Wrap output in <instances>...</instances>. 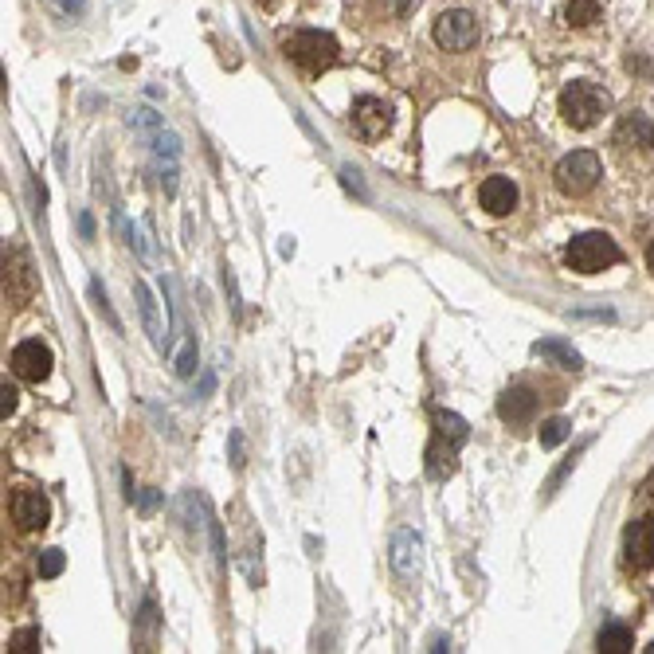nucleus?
Instances as JSON below:
<instances>
[{
    "label": "nucleus",
    "mask_w": 654,
    "mask_h": 654,
    "mask_svg": "<svg viewBox=\"0 0 654 654\" xmlns=\"http://www.w3.org/2000/svg\"><path fill=\"white\" fill-rule=\"evenodd\" d=\"M282 51H286V59L302 71V75H322L329 71L337 59H341V51H337V40L329 36V32H314V28H302V32H294V36H286L282 40Z\"/></svg>",
    "instance_id": "1"
},
{
    "label": "nucleus",
    "mask_w": 654,
    "mask_h": 654,
    "mask_svg": "<svg viewBox=\"0 0 654 654\" xmlns=\"http://www.w3.org/2000/svg\"><path fill=\"white\" fill-rule=\"evenodd\" d=\"M470 427L463 416L455 412H435V435H431V447H427V474L431 478H447L455 470V455L459 447L467 443Z\"/></svg>",
    "instance_id": "2"
},
{
    "label": "nucleus",
    "mask_w": 654,
    "mask_h": 654,
    "mask_svg": "<svg viewBox=\"0 0 654 654\" xmlns=\"http://www.w3.org/2000/svg\"><path fill=\"white\" fill-rule=\"evenodd\" d=\"M611 110V94L588 79L580 83H568L561 91V118L572 130H592L604 114Z\"/></svg>",
    "instance_id": "3"
},
{
    "label": "nucleus",
    "mask_w": 654,
    "mask_h": 654,
    "mask_svg": "<svg viewBox=\"0 0 654 654\" xmlns=\"http://www.w3.org/2000/svg\"><path fill=\"white\" fill-rule=\"evenodd\" d=\"M564 263L572 271H580V275H600V271L619 263V247H615V239L608 232H584L568 243Z\"/></svg>",
    "instance_id": "4"
},
{
    "label": "nucleus",
    "mask_w": 654,
    "mask_h": 654,
    "mask_svg": "<svg viewBox=\"0 0 654 654\" xmlns=\"http://www.w3.org/2000/svg\"><path fill=\"white\" fill-rule=\"evenodd\" d=\"M600 177H604V165H600V157L592 149H576V153H568L561 165H557V188H561L564 196L592 192Z\"/></svg>",
    "instance_id": "5"
},
{
    "label": "nucleus",
    "mask_w": 654,
    "mask_h": 654,
    "mask_svg": "<svg viewBox=\"0 0 654 654\" xmlns=\"http://www.w3.org/2000/svg\"><path fill=\"white\" fill-rule=\"evenodd\" d=\"M478 40V20L463 12V8H451L435 20V44L443 51H467Z\"/></svg>",
    "instance_id": "6"
},
{
    "label": "nucleus",
    "mask_w": 654,
    "mask_h": 654,
    "mask_svg": "<svg viewBox=\"0 0 654 654\" xmlns=\"http://www.w3.org/2000/svg\"><path fill=\"white\" fill-rule=\"evenodd\" d=\"M353 130H357V138L380 141L392 130V106L384 98H373V94L357 98L353 102Z\"/></svg>",
    "instance_id": "7"
},
{
    "label": "nucleus",
    "mask_w": 654,
    "mask_h": 654,
    "mask_svg": "<svg viewBox=\"0 0 654 654\" xmlns=\"http://www.w3.org/2000/svg\"><path fill=\"white\" fill-rule=\"evenodd\" d=\"M623 564L631 572H647L654 564V517H639L623 533Z\"/></svg>",
    "instance_id": "8"
},
{
    "label": "nucleus",
    "mask_w": 654,
    "mask_h": 654,
    "mask_svg": "<svg viewBox=\"0 0 654 654\" xmlns=\"http://www.w3.org/2000/svg\"><path fill=\"white\" fill-rule=\"evenodd\" d=\"M8 514L16 521V529L20 533H36V529H44L47 517H51V506H47V498L40 490H12V498H8Z\"/></svg>",
    "instance_id": "9"
},
{
    "label": "nucleus",
    "mask_w": 654,
    "mask_h": 654,
    "mask_svg": "<svg viewBox=\"0 0 654 654\" xmlns=\"http://www.w3.org/2000/svg\"><path fill=\"white\" fill-rule=\"evenodd\" d=\"M12 373L20 376V380H28V384L47 380L51 376V349H47L44 341H20L12 349Z\"/></svg>",
    "instance_id": "10"
},
{
    "label": "nucleus",
    "mask_w": 654,
    "mask_h": 654,
    "mask_svg": "<svg viewBox=\"0 0 654 654\" xmlns=\"http://www.w3.org/2000/svg\"><path fill=\"white\" fill-rule=\"evenodd\" d=\"M4 290L12 294V298H32V290H36V275H32V263H28V255L24 251H4Z\"/></svg>",
    "instance_id": "11"
},
{
    "label": "nucleus",
    "mask_w": 654,
    "mask_h": 654,
    "mask_svg": "<svg viewBox=\"0 0 654 654\" xmlns=\"http://www.w3.org/2000/svg\"><path fill=\"white\" fill-rule=\"evenodd\" d=\"M498 416L510 423V427H525V423L537 416V396L525 388V384H514L498 396Z\"/></svg>",
    "instance_id": "12"
},
{
    "label": "nucleus",
    "mask_w": 654,
    "mask_h": 654,
    "mask_svg": "<svg viewBox=\"0 0 654 654\" xmlns=\"http://www.w3.org/2000/svg\"><path fill=\"white\" fill-rule=\"evenodd\" d=\"M478 200L490 216H510L517 208V188L510 177H486L482 188H478Z\"/></svg>",
    "instance_id": "13"
},
{
    "label": "nucleus",
    "mask_w": 654,
    "mask_h": 654,
    "mask_svg": "<svg viewBox=\"0 0 654 654\" xmlns=\"http://www.w3.org/2000/svg\"><path fill=\"white\" fill-rule=\"evenodd\" d=\"M423 561V541L416 529H400L396 537H392V568L400 572V576H412Z\"/></svg>",
    "instance_id": "14"
},
{
    "label": "nucleus",
    "mask_w": 654,
    "mask_h": 654,
    "mask_svg": "<svg viewBox=\"0 0 654 654\" xmlns=\"http://www.w3.org/2000/svg\"><path fill=\"white\" fill-rule=\"evenodd\" d=\"M615 145L619 149H651L654 126L647 114H623V122L615 126Z\"/></svg>",
    "instance_id": "15"
},
{
    "label": "nucleus",
    "mask_w": 654,
    "mask_h": 654,
    "mask_svg": "<svg viewBox=\"0 0 654 654\" xmlns=\"http://www.w3.org/2000/svg\"><path fill=\"white\" fill-rule=\"evenodd\" d=\"M134 294H138V310L141 322H145V333L157 349H165V329H161V318H157V302H153V290L145 282H134Z\"/></svg>",
    "instance_id": "16"
},
{
    "label": "nucleus",
    "mask_w": 654,
    "mask_h": 654,
    "mask_svg": "<svg viewBox=\"0 0 654 654\" xmlns=\"http://www.w3.org/2000/svg\"><path fill=\"white\" fill-rule=\"evenodd\" d=\"M596 647L608 654H627V651H635V635H631V627H623V623H604L600 635H596Z\"/></svg>",
    "instance_id": "17"
},
{
    "label": "nucleus",
    "mask_w": 654,
    "mask_h": 654,
    "mask_svg": "<svg viewBox=\"0 0 654 654\" xmlns=\"http://www.w3.org/2000/svg\"><path fill=\"white\" fill-rule=\"evenodd\" d=\"M604 12V0H564V20L572 28H592Z\"/></svg>",
    "instance_id": "18"
},
{
    "label": "nucleus",
    "mask_w": 654,
    "mask_h": 654,
    "mask_svg": "<svg viewBox=\"0 0 654 654\" xmlns=\"http://www.w3.org/2000/svg\"><path fill=\"white\" fill-rule=\"evenodd\" d=\"M533 353H537V357L557 361L561 369H572V373H580V369H584V365H580V357H576L568 345H561V341H537V345H533Z\"/></svg>",
    "instance_id": "19"
},
{
    "label": "nucleus",
    "mask_w": 654,
    "mask_h": 654,
    "mask_svg": "<svg viewBox=\"0 0 654 654\" xmlns=\"http://www.w3.org/2000/svg\"><path fill=\"white\" fill-rule=\"evenodd\" d=\"M28 651H40V631L28 627V631H16L8 639V654H28Z\"/></svg>",
    "instance_id": "20"
},
{
    "label": "nucleus",
    "mask_w": 654,
    "mask_h": 654,
    "mask_svg": "<svg viewBox=\"0 0 654 654\" xmlns=\"http://www.w3.org/2000/svg\"><path fill=\"white\" fill-rule=\"evenodd\" d=\"M63 564H67V557H63L59 549H44V553L36 557V572L51 580V576H59V572H63Z\"/></svg>",
    "instance_id": "21"
},
{
    "label": "nucleus",
    "mask_w": 654,
    "mask_h": 654,
    "mask_svg": "<svg viewBox=\"0 0 654 654\" xmlns=\"http://www.w3.org/2000/svg\"><path fill=\"white\" fill-rule=\"evenodd\" d=\"M568 431H572V423L568 420H549L541 427V447H557V443H564Z\"/></svg>",
    "instance_id": "22"
},
{
    "label": "nucleus",
    "mask_w": 654,
    "mask_h": 654,
    "mask_svg": "<svg viewBox=\"0 0 654 654\" xmlns=\"http://www.w3.org/2000/svg\"><path fill=\"white\" fill-rule=\"evenodd\" d=\"M196 373V341L185 337V349L177 353V376H192Z\"/></svg>",
    "instance_id": "23"
},
{
    "label": "nucleus",
    "mask_w": 654,
    "mask_h": 654,
    "mask_svg": "<svg viewBox=\"0 0 654 654\" xmlns=\"http://www.w3.org/2000/svg\"><path fill=\"white\" fill-rule=\"evenodd\" d=\"M91 294H94V306H98V310H102V314H106V322H110V326L118 329V314H114V310H110V302H106V290H102V286H98V279L91 282Z\"/></svg>",
    "instance_id": "24"
},
{
    "label": "nucleus",
    "mask_w": 654,
    "mask_h": 654,
    "mask_svg": "<svg viewBox=\"0 0 654 654\" xmlns=\"http://www.w3.org/2000/svg\"><path fill=\"white\" fill-rule=\"evenodd\" d=\"M12 412H16V388H8V384H4V388H0V416L8 420Z\"/></svg>",
    "instance_id": "25"
},
{
    "label": "nucleus",
    "mask_w": 654,
    "mask_h": 654,
    "mask_svg": "<svg viewBox=\"0 0 654 654\" xmlns=\"http://www.w3.org/2000/svg\"><path fill=\"white\" fill-rule=\"evenodd\" d=\"M341 181H345V188H353L357 196H365V185H361V173L357 169H341Z\"/></svg>",
    "instance_id": "26"
},
{
    "label": "nucleus",
    "mask_w": 654,
    "mask_h": 654,
    "mask_svg": "<svg viewBox=\"0 0 654 654\" xmlns=\"http://www.w3.org/2000/svg\"><path fill=\"white\" fill-rule=\"evenodd\" d=\"M232 463L235 467H243V439H239V431L232 435Z\"/></svg>",
    "instance_id": "27"
},
{
    "label": "nucleus",
    "mask_w": 654,
    "mask_h": 654,
    "mask_svg": "<svg viewBox=\"0 0 654 654\" xmlns=\"http://www.w3.org/2000/svg\"><path fill=\"white\" fill-rule=\"evenodd\" d=\"M647 267L654 271V239H651V247H647Z\"/></svg>",
    "instance_id": "28"
},
{
    "label": "nucleus",
    "mask_w": 654,
    "mask_h": 654,
    "mask_svg": "<svg viewBox=\"0 0 654 654\" xmlns=\"http://www.w3.org/2000/svg\"><path fill=\"white\" fill-rule=\"evenodd\" d=\"M647 651H651V654H654V643H651V647H647Z\"/></svg>",
    "instance_id": "29"
}]
</instances>
